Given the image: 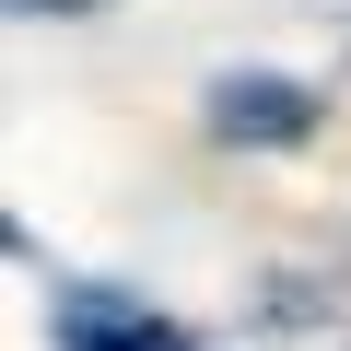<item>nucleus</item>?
I'll return each mask as SVG.
<instances>
[{"label": "nucleus", "mask_w": 351, "mask_h": 351, "mask_svg": "<svg viewBox=\"0 0 351 351\" xmlns=\"http://www.w3.org/2000/svg\"><path fill=\"white\" fill-rule=\"evenodd\" d=\"M211 129H223L234 152H281V141L316 129V94L281 82V71H223V82H211Z\"/></svg>", "instance_id": "obj_1"}, {"label": "nucleus", "mask_w": 351, "mask_h": 351, "mask_svg": "<svg viewBox=\"0 0 351 351\" xmlns=\"http://www.w3.org/2000/svg\"><path fill=\"white\" fill-rule=\"evenodd\" d=\"M59 351H199L176 316H152V304H117V293H71L59 304Z\"/></svg>", "instance_id": "obj_2"}, {"label": "nucleus", "mask_w": 351, "mask_h": 351, "mask_svg": "<svg viewBox=\"0 0 351 351\" xmlns=\"http://www.w3.org/2000/svg\"><path fill=\"white\" fill-rule=\"evenodd\" d=\"M12 12H94V0H12Z\"/></svg>", "instance_id": "obj_3"}]
</instances>
